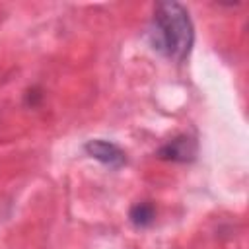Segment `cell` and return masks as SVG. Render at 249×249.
Listing matches in <instances>:
<instances>
[{
    "mask_svg": "<svg viewBox=\"0 0 249 249\" xmlns=\"http://www.w3.org/2000/svg\"><path fill=\"white\" fill-rule=\"evenodd\" d=\"M146 37L156 53L175 62H183L195 41L189 12L179 2H158Z\"/></svg>",
    "mask_w": 249,
    "mask_h": 249,
    "instance_id": "1",
    "label": "cell"
},
{
    "mask_svg": "<svg viewBox=\"0 0 249 249\" xmlns=\"http://www.w3.org/2000/svg\"><path fill=\"white\" fill-rule=\"evenodd\" d=\"M158 158L165 161H179V163L193 161L196 158V140L187 134H179L158 150Z\"/></svg>",
    "mask_w": 249,
    "mask_h": 249,
    "instance_id": "2",
    "label": "cell"
},
{
    "mask_svg": "<svg viewBox=\"0 0 249 249\" xmlns=\"http://www.w3.org/2000/svg\"><path fill=\"white\" fill-rule=\"evenodd\" d=\"M84 150L89 158H93V160H97V161H101L113 169H119L126 163L124 152L117 144L107 142V140H89L84 144Z\"/></svg>",
    "mask_w": 249,
    "mask_h": 249,
    "instance_id": "3",
    "label": "cell"
},
{
    "mask_svg": "<svg viewBox=\"0 0 249 249\" xmlns=\"http://www.w3.org/2000/svg\"><path fill=\"white\" fill-rule=\"evenodd\" d=\"M128 220L134 228H150L156 220V206L148 200L136 202L128 210Z\"/></svg>",
    "mask_w": 249,
    "mask_h": 249,
    "instance_id": "4",
    "label": "cell"
}]
</instances>
